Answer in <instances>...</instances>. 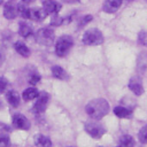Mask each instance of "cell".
<instances>
[{"label":"cell","mask_w":147,"mask_h":147,"mask_svg":"<svg viewBox=\"0 0 147 147\" xmlns=\"http://www.w3.org/2000/svg\"><path fill=\"white\" fill-rule=\"evenodd\" d=\"M39 82H40V75L37 74V72L32 74V75L30 76V78H29V83H30L31 85H37Z\"/></svg>","instance_id":"cell-26"},{"label":"cell","mask_w":147,"mask_h":147,"mask_svg":"<svg viewBox=\"0 0 147 147\" xmlns=\"http://www.w3.org/2000/svg\"><path fill=\"white\" fill-rule=\"evenodd\" d=\"M18 32H20V34H21L22 37L28 38V37H30V36L32 34L33 30H32L31 25H29V24H28V23H25V22H22V23L20 24Z\"/></svg>","instance_id":"cell-18"},{"label":"cell","mask_w":147,"mask_h":147,"mask_svg":"<svg viewBox=\"0 0 147 147\" xmlns=\"http://www.w3.org/2000/svg\"><path fill=\"white\" fill-rule=\"evenodd\" d=\"M129 88L136 94V95H141L144 93V86L138 78H132L129 82Z\"/></svg>","instance_id":"cell-13"},{"label":"cell","mask_w":147,"mask_h":147,"mask_svg":"<svg viewBox=\"0 0 147 147\" xmlns=\"http://www.w3.org/2000/svg\"><path fill=\"white\" fill-rule=\"evenodd\" d=\"M114 114L119 117V118H126V117H130L132 111L131 109L126 108V107H123V106H117L114 108Z\"/></svg>","instance_id":"cell-16"},{"label":"cell","mask_w":147,"mask_h":147,"mask_svg":"<svg viewBox=\"0 0 147 147\" xmlns=\"http://www.w3.org/2000/svg\"><path fill=\"white\" fill-rule=\"evenodd\" d=\"M54 39H55V33L49 28L39 29L36 33V41L41 45H45V46L52 45L54 42Z\"/></svg>","instance_id":"cell-4"},{"label":"cell","mask_w":147,"mask_h":147,"mask_svg":"<svg viewBox=\"0 0 147 147\" xmlns=\"http://www.w3.org/2000/svg\"><path fill=\"white\" fill-rule=\"evenodd\" d=\"M24 3H30V2H32V1H34V0H22Z\"/></svg>","instance_id":"cell-31"},{"label":"cell","mask_w":147,"mask_h":147,"mask_svg":"<svg viewBox=\"0 0 147 147\" xmlns=\"http://www.w3.org/2000/svg\"><path fill=\"white\" fill-rule=\"evenodd\" d=\"M48 101H49V95L48 93L46 92H41L40 94H38L37 96V101L34 102L33 107H32V111L34 114H42L46 108H47V105H48Z\"/></svg>","instance_id":"cell-6"},{"label":"cell","mask_w":147,"mask_h":147,"mask_svg":"<svg viewBox=\"0 0 147 147\" xmlns=\"http://www.w3.org/2000/svg\"><path fill=\"white\" fill-rule=\"evenodd\" d=\"M17 11H18V14L23 18H25V20H29L30 18V9L28 7H25L23 3H21V5L17 6Z\"/></svg>","instance_id":"cell-21"},{"label":"cell","mask_w":147,"mask_h":147,"mask_svg":"<svg viewBox=\"0 0 147 147\" xmlns=\"http://www.w3.org/2000/svg\"><path fill=\"white\" fill-rule=\"evenodd\" d=\"M82 41H83V44L88 45V46L100 45L103 42V34L98 29H90L83 34Z\"/></svg>","instance_id":"cell-2"},{"label":"cell","mask_w":147,"mask_h":147,"mask_svg":"<svg viewBox=\"0 0 147 147\" xmlns=\"http://www.w3.org/2000/svg\"><path fill=\"white\" fill-rule=\"evenodd\" d=\"M138 42L141 46H147V30H141L138 34Z\"/></svg>","instance_id":"cell-23"},{"label":"cell","mask_w":147,"mask_h":147,"mask_svg":"<svg viewBox=\"0 0 147 147\" xmlns=\"http://www.w3.org/2000/svg\"><path fill=\"white\" fill-rule=\"evenodd\" d=\"M134 145H136L134 139L129 134H124L119 138V146L121 147H134Z\"/></svg>","instance_id":"cell-19"},{"label":"cell","mask_w":147,"mask_h":147,"mask_svg":"<svg viewBox=\"0 0 147 147\" xmlns=\"http://www.w3.org/2000/svg\"><path fill=\"white\" fill-rule=\"evenodd\" d=\"M3 62V55L0 53V65H1V63Z\"/></svg>","instance_id":"cell-30"},{"label":"cell","mask_w":147,"mask_h":147,"mask_svg":"<svg viewBox=\"0 0 147 147\" xmlns=\"http://www.w3.org/2000/svg\"><path fill=\"white\" fill-rule=\"evenodd\" d=\"M10 140L9 137L5 133H0V147H9Z\"/></svg>","instance_id":"cell-25"},{"label":"cell","mask_w":147,"mask_h":147,"mask_svg":"<svg viewBox=\"0 0 147 147\" xmlns=\"http://www.w3.org/2000/svg\"><path fill=\"white\" fill-rule=\"evenodd\" d=\"M2 2H3V0H0V5H1V3H2Z\"/></svg>","instance_id":"cell-32"},{"label":"cell","mask_w":147,"mask_h":147,"mask_svg":"<svg viewBox=\"0 0 147 147\" xmlns=\"http://www.w3.org/2000/svg\"><path fill=\"white\" fill-rule=\"evenodd\" d=\"M17 15H18L17 7H15L11 2H7L3 7V16L7 20H14V18H16Z\"/></svg>","instance_id":"cell-11"},{"label":"cell","mask_w":147,"mask_h":147,"mask_svg":"<svg viewBox=\"0 0 147 147\" xmlns=\"http://www.w3.org/2000/svg\"><path fill=\"white\" fill-rule=\"evenodd\" d=\"M47 15L48 14L44 8H32V9H30V18L29 20L41 22L46 18Z\"/></svg>","instance_id":"cell-10"},{"label":"cell","mask_w":147,"mask_h":147,"mask_svg":"<svg viewBox=\"0 0 147 147\" xmlns=\"http://www.w3.org/2000/svg\"><path fill=\"white\" fill-rule=\"evenodd\" d=\"M52 75L53 77L57 78V79H65L67 78V72L63 68H61L60 65H54L52 67Z\"/></svg>","instance_id":"cell-20"},{"label":"cell","mask_w":147,"mask_h":147,"mask_svg":"<svg viewBox=\"0 0 147 147\" xmlns=\"http://www.w3.org/2000/svg\"><path fill=\"white\" fill-rule=\"evenodd\" d=\"M7 86H8V80L5 77H0V94L6 91Z\"/></svg>","instance_id":"cell-27"},{"label":"cell","mask_w":147,"mask_h":147,"mask_svg":"<svg viewBox=\"0 0 147 147\" xmlns=\"http://www.w3.org/2000/svg\"><path fill=\"white\" fill-rule=\"evenodd\" d=\"M138 138L141 144H147V125L141 127V130L138 133Z\"/></svg>","instance_id":"cell-24"},{"label":"cell","mask_w":147,"mask_h":147,"mask_svg":"<svg viewBox=\"0 0 147 147\" xmlns=\"http://www.w3.org/2000/svg\"><path fill=\"white\" fill-rule=\"evenodd\" d=\"M122 2H123V0H105L102 9L105 13L113 14L118 10V8L122 6Z\"/></svg>","instance_id":"cell-8"},{"label":"cell","mask_w":147,"mask_h":147,"mask_svg":"<svg viewBox=\"0 0 147 147\" xmlns=\"http://www.w3.org/2000/svg\"><path fill=\"white\" fill-rule=\"evenodd\" d=\"M118 147H121V146H118Z\"/></svg>","instance_id":"cell-34"},{"label":"cell","mask_w":147,"mask_h":147,"mask_svg":"<svg viewBox=\"0 0 147 147\" xmlns=\"http://www.w3.org/2000/svg\"><path fill=\"white\" fill-rule=\"evenodd\" d=\"M34 145L37 147H52V141L47 136H44L41 133H38L33 137Z\"/></svg>","instance_id":"cell-12"},{"label":"cell","mask_w":147,"mask_h":147,"mask_svg":"<svg viewBox=\"0 0 147 147\" xmlns=\"http://www.w3.org/2000/svg\"><path fill=\"white\" fill-rule=\"evenodd\" d=\"M85 131H86L92 138H94V139L101 138V137L105 134V132H106L105 127H103L100 123L94 122V121H90V122H86V123H85Z\"/></svg>","instance_id":"cell-5"},{"label":"cell","mask_w":147,"mask_h":147,"mask_svg":"<svg viewBox=\"0 0 147 147\" xmlns=\"http://www.w3.org/2000/svg\"><path fill=\"white\" fill-rule=\"evenodd\" d=\"M92 20H93V16H92V15H86V16H84V17L79 21V24H78V25H79V26H84V25H86L87 23H90Z\"/></svg>","instance_id":"cell-28"},{"label":"cell","mask_w":147,"mask_h":147,"mask_svg":"<svg viewBox=\"0 0 147 147\" xmlns=\"http://www.w3.org/2000/svg\"><path fill=\"white\" fill-rule=\"evenodd\" d=\"M6 99H7L8 103L11 107H14V108L18 107V105H20V95L15 91H13V90L11 91H8L7 94H6Z\"/></svg>","instance_id":"cell-14"},{"label":"cell","mask_w":147,"mask_h":147,"mask_svg":"<svg viewBox=\"0 0 147 147\" xmlns=\"http://www.w3.org/2000/svg\"><path fill=\"white\" fill-rule=\"evenodd\" d=\"M127 1H133V0H127Z\"/></svg>","instance_id":"cell-33"},{"label":"cell","mask_w":147,"mask_h":147,"mask_svg":"<svg viewBox=\"0 0 147 147\" xmlns=\"http://www.w3.org/2000/svg\"><path fill=\"white\" fill-rule=\"evenodd\" d=\"M38 94H39V92H38L37 88H34V87H29V88H26V90L23 91L22 98H23V100H25V101H30V100L36 99V98L38 96Z\"/></svg>","instance_id":"cell-17"},{"label":"cell","mask_w":147,"mask_h":147,"mask_svg":"<svg viewBox=\"0 0 147 147\" xmlns=\"http://www.w3.org/2000/svg\"><path fill=\"white\" fill-rule=\"evenodd\" d=\"M72 45H74V40H72V38L70 36L60 37L57 39L56 44H55V53H56V55L60 56V57L65 56L69 53V51L71 49Z\"/></svg>","instance_id":"cell-3"},{"label":"cell","mask_w":147,"mask_h":147,"mask_svg":"<svg viewBox=\"0 0 147 147\" xmlns=\"http://www.w3.org/2000/svg\"><path fill=\"white\" fill-rule=\"evenodd\" d=\"M63 23H64V18H63V17H61V16L57 15V14L53 15V17H52V20H51V25H52V26H60V25H62Z\"/></svg>","instance_id":"cell-22"},{"label":"cell","mask_w":147,"mask_h":147,"mask_svg":"<svg viewBox=\"0 0 147 147\" xmlns=\"http://www.w3.org/2000/svg\"><path fill=\"white\" fill-rule=\"evenodd\" d=\"M13 126L18 130H29L30 122L29 119L22 114H15L13 116Z\"/></svg>","instance_id":"cell-7"},{"label":"cell","mask_w":147,"mask_h":147,"mask_svg":"<svg viewBox=\"0 0 147 147\" xmlns=\"http://www.w3.org/2000/svg\"><path fill=\"white\" fill-rule=\"evenodd\" d=\"M14 47H15V51H16L20 55H22L23 57L30 56V49L28 48V46H26L24 42H22V41H16L15 45H14Z\"/></svg>","instance_id":"cell-15"},{"label":"cell","mask_w":147,"mask_h":147,"mask_svg":"<svg viewBox=\"0 0 147 147\" xmlns=\"http://www.w3.org/2000/svg\"><path fill=\"white\" fill-rule=\"evenodd\" d=\"M42 8L47 11V14H57L61 9V5L54 0H44Z\"/></svg>","instance_id":"cell-9"},{"label":"cell","mask_w":147,"mask_h":147,"mask_svg":"<svg viewBox=\"0 0 147 147\" xmlns=\"http://www.w3.org/2000/svg\"><path fill=\"white\" fill-rule=\"evenodd\" d=\"M63 2H67V3H74V2H78L79 0H62Z\"/></svg>","instance_id":"cell-29"},{"label":"cell","mask_w":147,"mask_h":147,"mask_svg":"<svg viewBox=\"0 0 147 147\" xmlns=\"http://www.w3.org/2000/svg\"><path fill=\"white\" fill-rule=\"evenodd\" d=\"M86 114L93 119H100L106 116L109 111V103L103 98H98L91 100L85 107Z\"/></svg>","instance_id":"cell-1"}]
</instances>
